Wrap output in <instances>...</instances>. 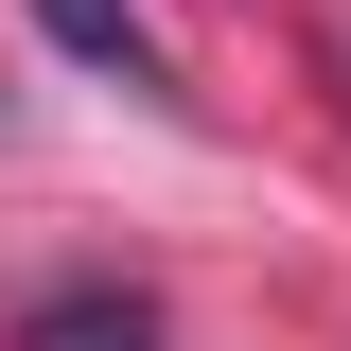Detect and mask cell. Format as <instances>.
I'll list each match as a JSON object with an SVG mask.
<instances>
[{
	"label": "cell",
	"mask_w": 351,
	"mask_h": 351,
	"mask_svg": "<svg viewBox=\"0 0 351 351\" xmlns=\"http://www.w3.org/2000/svg\"><path fill=\"white\" fill-rule=\"evenodd\" d=\"M18 351H158V299L141 281H53V299H18Z\"/></svg>",
	"instance_id": "1"
},
{
	"label": "cell",
	"mask_w": 351,
	"mask_h": 351,
	"mask_svg": "<svg viewBox=\"0 0 351 351\" xmlns=\"http://www.w3.org/2000/svg\"><path fill=\"white\" fill-rule=\"evenodd\" d=\"M36 36H53V53H88V71H123V88H158V36H141L123 0H36Z\"/></svg>",
	"instance_id": "2"
},
{
	"label": "cell",
	"mask_w": 351,
	"mask_h": 351,
	"mask_svg": "<svg viewBox=\"0 0 351 351\" xmlns=\"http://www.w3.org/2000/svg\"><path fill=\"white\" fill-rule=\"evenodd\" d=\"M316 71H334V106H351V18H316Z\"/></svg>",
	"instance_id": "3"
}]
</instances>
